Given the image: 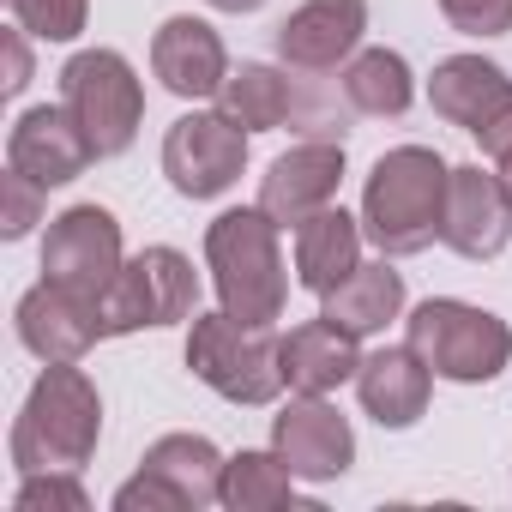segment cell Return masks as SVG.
I'll return each instance as SVG.
<instances>
[{"label": "cell", "instance_id": "cell-1", "mask_svg": "<svg viewBox=\"0 0 512 512\" xmlns=\"http://www.w3.org/2000/svg\"><path fill=\"white\" fill-rule=\"evenodd\" d=\"M97 440H103L97 380L79 362H43L37 386L19 404L13 440H7L13 470L19 476H37V470H85L91 452H97Z\"/></svg>", "mask_w": 512, "mask_h": 512}, {"label": "cell", "instance_id": "cell-2", "mask_svg": "<svg viewBox=\"0 0 512 512\" xmlns=\"http://www.w3.org/2000/svg\"><path fill=\"white\" fill-rule=\"evenodd\" d=\"M446 181L452 163L428 145H392L362 187V235L386 253V260H410L440 241L446 217Z\"/></svg>", "mask_w": 512, "mask_h": 512}, {"label": "cell", "instance_id": "cell-3", "mask_svg": "<svg viewBox=\"0 0 512 512\" xmlns=\"http://www.w3.org/2000/svg\"><path fill=\"white\" fill-rule=\"evenodd\" d=\"M205 272L217 290V308L247 320V326H278L290 302V272L278 223L260 205H235L205 223Z\"/></svg>", "mask_w": 512, "mask_h": 512}, {"label": "cell", "instance_id": "cell-4", "mask_svg": "<svg viewBox=\"0 0 512 512\" xmlns=\"http://www.w3.org/2000/svg\"><path fill=\"white\" fill-rule=\"evenodd\" d=\"M278 344L272 326H247L235 314H193V332H187V368L199 386H211L223 404H241V410H260L284 392V362H278Z\"/></svg>", "mask_w": 512, "mask_h": 512}, {"label": "cell", "instance_id": "cell-5", "mask_svg": "<svg viewBox=\"0 0 512 512\" xmlns=\"http://www.w3.org/2000/svg\"><path fill=\"white\" fill-rule=\"evenodd\" d=\"M404 338L422 350L434 380H452V386H488L512 362V326L476 302H458V296L416 302L404 320Z\"/></svg>", "mask_w": 512, "mask_h": 512}, {"label": "cell", "instance_id": "cell-6", "mask_svg": "<svg viewBox=\"0 0 512 512\" xmlns=\"http://www.w3.org/2000/svg\"><path fill=\"white\" fill-rule=\"evenodd\" d=\"M61 103L97 157H121L145 127V85L121 49H79L61 67Z\"/></svg>", "mask_w": 512, "mask_h": 512}, {"label": "cell", "instance_id": "cell-7", "mask_svg": "<svg viewBox=\"0 0 512 512\" xmlns=\"http://www.w3.org/2000/svg\"><path fill=\"white\" fill-rule=\"evenodd\" d=\"M97 308H103V338L181 326L199 314V272L181 247H145L115 272V284L97 296Z\"/></svg>", "mask_w": 512, "mask_h": 512}, {"label": "cell", "instance_id": "cell-8", "mask_svg": "<svg viewBox=\"0 0 512 512\" xmlns=\"http://www.w3.org/2000/svg\"><path fill=\"white\" fill-rule=\"evenodd\" d=\"M247 169V133L223 109H187L163 133V175L181 199H217Z\"/></svg>", "mask_w": 512, "mask_h": 512}, {"label": "cell", "instance_id": "cell-9", "mask_svg": "<svg viewBox=\"0 0 512 512\" xmlns=\"http://www.w3.org/2000/svg\"><path fill=\"white\" fill-rule=\"evenodd\" d=\"M121 266H127V241L109 205H67L43 235V278L73 284L85 296H103Z\"/></svg>", "mask_w": 512, "mask_h": 512}, {"label": "cell", "instance_id": "cell-10", "mask_svg": "<svg viewBox=\"0 0 512 512\" xmlns=\"http://www.w3.org/2000/svg\"><path fill=\"white\" fill-rule=\"evenodd\" d=\"M13 326H19V344L37 356V362H85L91 344H103V308L97 296L73 290V284H31L13 308Z\"/></svg>", "mask_w": 512, "mask_h": 512}, {"label": "cell", "instance_id": "cell-11", "mask_svg": "<svg viewBox=\"0 0 512 512\" xmlns=\"http://www.w3.org/2000/svg\"><path fill=\"white\" fill-rule=\"evenodd\" d=\"M440 241L458 253V260H500L506 253V241H512V193H506L500 169H482V163L452 169Z\"/></svg>", "mask_w": 512, "mask_h": 512}, {"label": "cell", "instance_id": "cell-12", "mask_svg": "<svg viewBox=\"0 0 512 512\" xmlns=\"http://www.w3.org/2000/svg\"><path fill=\"white\" fill-rule=\"evenodd\" d=\"M272 452L302 476V482H338L356 464V428L338 404L326 398H296L272 416Z\"/></svg>", "mask_w": 512, "mask_h": 512}, {"label": "cell", "instance_id": "cell-13", "mask_svg": "<svg viewBox=\"0 0 512 512\" xmlns=\"http://www.w3.org/2000/svg\"><path fill=\"white\" fill-rule=\"evenodd\" d=\"M368 37V0H302V7L278 25V55L290 73L320 79L356 61Z\"/></svg>", "mask_w": 512, "mask_h": 512}, {"label": "cell", "instance_id": "cell-14", "mask_svg": "<svg viewBox=\"0 0 512 512\" xmlns=\"http://www.w3.org/2000/svg\"><path fill=\"white\" fill-rule=\"evenodd\" d=\"M338 187H344V139H302L260 175V211L278 229H296L314 211H326Z\"/></svg>", "mask_w": 512, "mask_h": 512}, {"label": "cell", "instance_id": "cell-15", "mask_svg": "<svg viewBox=\"0 0 512 512\" xmlns=\"http://www.w3.org/2000/svg\"><path fill=\"white\" fill-rule=\"evenodd\" d=\"M97 163L91 139L79 133L67 103H37L7 127V169L31 175L37 187H67Z\"/></svg>", "mask_w": 512, "mask_h": 512}, {"label": "cell", "instance_id": "cell-16", "mask_svg": "<svg viewBox=\"0 0 512 512\" xmlns=\"http://www.w3.org/2000/svg\"><path fill=\"white\" fill-rule=\"evenodd\" d=\"M356 398H362V410H368L380 428L404 434V428H416V422L428 416L434 368L422 362V350H416L410 338H404V344H380V350H368L362 368H356Z\"/></svg>", "mask_w": 512, "mask_h": 512}, {"label": "cell", "instance_id": "cell-17", "mask_svg": "<svg viewBox=\"0 0 512 512\" xmlns=\"http://www.w3.org/2000/svg\"><path fill=\"white\" fill-rule=\"evenodd\" d=\"M151 73L163 79L169 97L205 103V97H217L223 79H229V49H223V37H217L205 19L175 13V19H163L157 37H151Z\"/></svg>", "mask_w": 512, "mask_h": 512}, {"label": "cell", "instance_id": "cell-18", "mask_svg": "<svg viewBox=\"0 0 512 512\" xmlns=\"http://www.w3.org/2000/svg\"><path fill=\"white\" fill-rule=\"evenodd\" d=\"M362 338H350L344 326H332L326 314L320 320H302V326H290L284 332V344H278V362H284V386L296 392V398H332L338 386H350L356 380V368H362V350H356Z\"/></svg>", "mask_w": 512, "mask_h": 512}, {"label": "cell", "instance_id": "cell-19", "mask_svg": "<svg viewBox=\"0 0 512 512\" xmlns=\"http://www.w3.org/2000/svg\"><path fill=\"white\" fill-rule=\"evenodd\" d=\"M506 97H512L506 67H494V61H482V55H446V61L428 73V103H434V115H440L446 127H464V133L488 127V121L506 109Z\"/></svg>", "mask_w": 512, "mask_h": 512}, {"label": "cell", "instance_id": "cell-20", "mask_svg": "<svg viewBox=\"0 0 512 512\" xmlns=\"http://www.w3.org/2000/svg\"><path fill=\"white\" fill-rule=\"evenodd\" d=\"M362 217H350L344 205H326L314 211L308 223H296V284L326 296L338 290L356 266H362Z\"/></svg>", "mask_w": 512, "mask_h": 512}, {"label": "cell", "instance_id": "cell-21", "mask_svg": "<svg viewBox=\"0 0 512 512\" xmlns=\"http://www.w3.org/2000/svg\"><path fill=\"white\" fill-rule=\"evenodd\" d=\"M320 314L332 326H344L350 338H380L404 314V272H392V260L380 253L374 266H356L338 290L320 296Z\"/></svg>", "mask_w": 512, "mask_h": 512}, {"label": "cell", "instance_id": "cell-22", "mask_svg": "<svg viewBox=\"0 0 512 512\" xmlns=\"http://www.w3.org/2000/svg\"><path fill=\"white\" fill-rule=\"evenodd\" d=\"M217 109H223L241 133H272V127L296 121L302 97H296V79H290V73H278V67H266V61H241V67H229V79H223V91H217Z\"/></svg>", "mask_w": 512, "mask_h": 512}, {"label": "cell", "instance_id": "cell-23", "mask_svg": "<svg viewBox=\"0 0 512 512\" xmlns=\"http://www.w3.org/2000/svg\"><path fill=\"white\" fill-rule=\"evenodd\" d=\"M344 103L368 121H398L416 103V73L398 49H356L344 67Z\"/></svg>", "mask_w": 512, "mask_h": 512}, {"label": "cell", "instance_id": "cell-24", "mask_svg": "<svg viewBox=\"0 0 512 512\" xmlns=\"http://www.w3.org/2000/svg\"><path fill=\"white\" fill-rule=\"evenodd\" d=\"M296 470L278 458V452H235L223 464V482H217V506L223 512H284L296 506Z\"/></svg>", "mask_w": 512, "mask_h": 512}, {"label": "cell", "instance_id": "cell-25", "mask_svg": "<svg viewBox=\"0 0 512 512\" xmlns=\"http://www.w3.org/2000/svg\"><path fill=\"white\" fill-rule=\"evenodd\" d=\"M139 464L157 470L163 482H175V488L187 494V506L199 512V506H217V482H223V464H229V458H223L205 434H163V440L145 446Z\"/></svg>", "mask_w": 512, "mask_h": 512}, {"label": "cell", "instance_id": "cell-26", "mask_svg": "<svg viewBox=\"0 0 512 512\" xmlns=\"http://www.w3.org/2000/svg\"><path fill=\"white\" fill-rule=\"evenodd\" d=\"M13 25L37 43H73L91 19V0H7Z\"/></svg>", "mask_w": 512, "mask_h": 512}, {"label": "cell", "instance_id": "cell-27", "mask_svg": "<svg viewBox=\"0 0 512 512\" xmlns=\"http://www.w3.org/2000/svg\"><path fill=\"white\" fill-rule=\"evenodd\" d=\"M91 494L79 482V470H37V476H19V494H13V512H85Z\"/></svg>", "mask_w": 512, "mask_h": 512}, {"label": "cell", "instance_id": "cell-28", "mask_svg": "<svg viewBox=\"0 0 512 512\" xmlns=\"http://www.w3.org/2000/svg\"><path fill=\"white\" fill-rule=\"evenodd\" d=\"M43 193H49V187H37V181L19 175V169L0 175V235H7V241H25V235L43 223Z\"/></svg>", "mask_w": 512, "mask_h": 512}, {"label": "cell", "instance_id": "cell-29", "mask_svg": "<svg viewBox=\"0 0 512 512\" xmlns=\"http://www.w3.org/2000/svg\"><path fill=\"white\" fill-rule=\"evenodd\" d=\"M440 19L458 37H506L512 31V0H440Z\"/></svg>", "mask_w": 512, "mask_h": 512}, {"label": "cell", "instance_id": "cell-30", "mask_svg": "<svg viewBox=\"0 0 512 512\" xmlns=\"http://www.w3.org/2000/svg\"><path fill=\"white\" fill-rule=\"evenodd\" d=\"M115 512H193V506H187V494L175 482H163L157 470L139 464V476H127L115 488Z\"/></svg>", "mask_w": 512, "mask_h": 512}, {"label": "cell", "instance_id": "cell-31", "mask_svg": "<svg viewBox=\"0 0 512 512\" xmlns=\"http://www.w3.org/2000/svg\"><path fill=\"white\" fill-rule=\"evenodd\" d=\"M0 49H7V79H0V91H7V97H19V91L31 85V43H25V31L13 25L7 37H0Z\"/></svg>", "mask_w": 512, "mask_h": 512}, {"label": "cell", "instance_id": "cell-32", "mask_svg": "<svg viewBox=\"0 0 512 512\" xmlns=\"http://www.w3.org/2000/svg\"><path fill=\"white\" fill-rule=\"evenodd\" d=\"M470 139H476V145H482L488 157H506V151H512V97H506V109H500V115H494L488 127H476Z\"/></svg>", "mask_w": 512, "mask_h": 512}, {"label": "cell", "instance_id": "cell-33", "mask_svg": "<svg viewBox=\"0 0 512 512\" xmlns=\"http://www.w3.org/2000/svg\"><path fill=\"white\" fill-rule=\"evenodd\" d=\"M205 7H217V13H260L266 0H205Z\"/></svg>", "mask_w": 512, "mask_h": 512}, {"label": "cell", "instance_id": "cell-34", "mask_svg": "<svg viewBox=\"0 0 512 512\" xmlns=\"http://www.w3.org/2000/svg\"><path fill=\"white\" fill-rule=\"evenodd\" d=\"M494 169H500V181H506V193H512V151H506V157H494Z\"/></svg>", "mask_w": 512, "mask_h": 512}]
</instances>
